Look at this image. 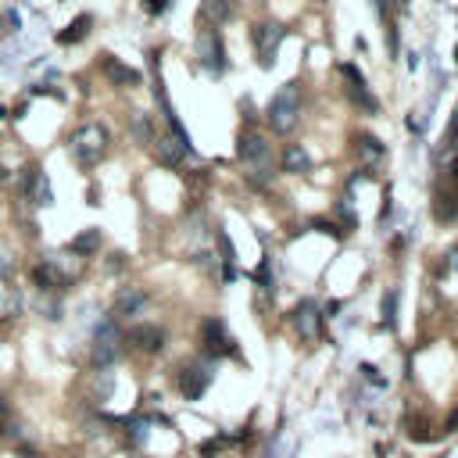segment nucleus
Wrapping results in <instances>:
<instances>
[{"instance_id":"28","label":"nucleus","mask_w":458,"mask_h":458,"mask_svg":"<svg viewBox=\"0 0 458 458\" xmlns=\"http://www.w3.org/2000/svg\"><path fill=\"white\" fill-rule=\"evenodd\" d=\"M455 147H458V111H455V118H451L444 140H441V150H455Z\"/></svg>"},{"instance_id":"6","label":"nucleus","mask_w":458,"mask_h":458,"mask_svg":"<svg viewBox=\"0 0 458 458\" xmlns=\"http://www.w3.org/2000/svg\"><path fill=\"white\" fill-rule=\"evenodd\" d=\"M211 380H215V365L211 362H190L179 369V390L187 401H201V394L211 387Z\"/></svg>"},{"instance_id":"23","label":"nucleus","mask_w":458,"mask_h":458,"mask_svg":"<svg viewBox=\"0 0 458 458\" xmlns=\"http://www.w3.org/2000/svg\"><path fill=\"white\" fill-rule=\"evenodd\" d=\"M255 283H258L265 294L276 290V283H272V262H269V258H262V262H258V269H255Z\"/></svg>"},{"instance_id":"29","label":"nucleus","mask_w":458,"mask_h":458,"mask_svg":"<svg viewBox=\"0 0 458 458\" xmlns=\"http://www.w3.org/2000/svg\"><path fill=\"white\" fill-rule=\"evenodd\" d=\"M172 8V0H143V11L147 15H165Z\"/></svg>"},{"instance_id":"22","label":"nucleus","mask_w":458,"mask_h":458,"mask_svg":"<svg viewBox=\"0 0 458 458\" xmlns=\"http://www.w3.org/2000/svg\"><path fill=\"white\" fill-rule=\"evenodd\" d=\"M133 136L140 140V143H155V129H150V118L147 115H133Z\"/></svg>"},{"instance_id":"8","label":"nucleus","mask_w":458,"mask_h":458,"mask_svg":"<svg viewBox=\"0 0 458 458\" xmlns=\"http://www.w3.org/2000/svg\"><path fill=\"white\" fill-rule=\"evenodd\" d=\"M118 326H115V319H104L101 326H97V333H94V365L97 369H108V365L118 358Z\"/></svg>"},{"instance_id":"3","label":"nucleus","mask_w":458,"mask_h":458,"mask_svg":"<svg viewBox=\"0 0 458 458\" xmlns=\"http://www.w3.org/2000/svg\"><path fill=\"white\" fill-rule=\"evenodd\" d=\"M265 115H269V122H272V129H276V133H290L297 126V115H301V86L287 83L280 94L272 97Z\"/></svg>"},{"instance_id":"30","label":"nucleus","mask_w":458,"mask_h":458,"mask_svg":"<svg viewBox=\"0 0 458 458\" xmlns=\"http://www.w3.org/2000/svg\"><path fill=\"white\" fill-rule=\"evenodd\" d=\"M376 373H380V369H373V365H362V376H365V380H373L376 387H383V376H376Z\"/></svg>"},{"instance_id":"16","label":"nucleus","mask_w":458,"mask_h":458,"mask_svg":"<svg viewBox=\"0 0 458 458\" xmlns=\"http://www.w3.org/2000/svg\"><path fill=\"white\" fill-rule=\"evenodd\" d=\"M69 251L79 255V258H90L94 251H101V229H83L79 236H72Z\"/></svg>"},{"instance_id":"9","label":"nucleus","mask_w":458,"mask_h":458,"mask_svg":"<svg viewBox=\"0 0 458 458\" xmlns=\"http://www.w3.org/2000/svg\"><path fill=\"white\" fill-rule=\"evenodd\" d=\"M201 333H204V351H208V358H222V355L233 351V337L226 333V326H222L219 319H204Z\"/></svg>"},{"instance_id":"27","label":"nucleus","mask_w":458,"mask_h":458,"mask_svg":"<svg viewBox=\"0 0 458 458\" xmlns=\"http://www.w3.org/2000/svg\"><path fill=\"white\" fill-rule=\"evenodd\" d=\"M362 155L365 158H383V143L376 136H362Z\"/></svg>"},{"instance_id":"31","label":"nucleus","mask_w":458,"mask_h":458,"mask_svg":"<svg viewBox=\"0 0 458 458\" xmlns=\"http://www.w3.org/2000/svg\"><path fill=\"white\" fill-rule=\"evenodd\" d=\"M451 176H455V183H458V155L451 158Z\"/></svg>"},{"instance_id":"4","label":"nucleus","mask_w":458,"mask_h":458,"mask_svg":"<svg viewBox=\"0 0 458 458\" xmlns=\"http://www.w3.org/2000/svg\"><path fill=\"white\" fill-rule=\"evenodd\" d=\"M197 61H201V69L215 79L226 72V47H222L219 29H201L197 33Z\"/></svg>"},{"instance_id":"15","label":"nucleus","mask_w":458,"mask_h":458,"mask_svg":"<svg viewBox=\"0 0 458 458\" xmlns=\"http://www.w3.org/2000/svg\"><path fill=\"white\" fill-rule=\"evenodd\" d=\"M33 276H36V287H40V290H65V287H69V276L57 269V262H43V265H36Z\"/></svg>"},{"instance_id":"18","label":"nucleus","mask_w":458,"mask_h":458,"mask_svg":"<svg viewBox=\"0 0 458 458\" xmlns=\"http://www.w3.org/2000/svg\"><path fill=\"white\" fill-rule=\"evenodd\" d=\"M219 255H222V280L226 283H236V251L226 233H219Z\"/></svg>"},{"instance_id":"35","label":"nucleus","mask_w":458,"mask_h":458,"mask_svg":"<svg viewBox=\"0 0 458 458\" xmlns=\"http://www.w3.org/2000/svg\"><path fill=\"white\" fill-rule=\"evenodd\" d=\"M455 65H458V47H455Z\"/></svg>"},{"instance_id":"20","label":"nucleus","mask_w":458,"mask_h":458,"mask_svg":"<svg viewBox=\"0 0 458 458\" xmlns=\"http://www.w3.org/2000/svg\"><path fill=\"white\" fill-rule=\"evenodd\" d=\"M90 25H94V18H90V15H79V18L65 29V33H57V43H79V40H86Z\"/></svg>"},{"instance_id":"10","label":"nucleus","mask_w":458,"mask_h":458,"mask_svg":"<svg viewBox=\"0 0 458 458\" xmlns=\"http://www.w3.org/2000/svg\"><path fill=\"white\" fill-rule=\"evenodd\" d=\"M294 326H297V333H301V341H315L319 329H322L319 304H315V301H301L297 312H294Z\"/></svg>"},{"instance_id":"5","label":"nucleus","mask_w":458,"mask_h":458,"mask_svg":"<svg viewBox=\"0 0 458 458\" xmlns=\"http://www.w3.org/2000/svg\"><path fill=\"white\" fill-rule=\"evenodd\" d=\"M283 36H287V33H283L276 22H258V25L251 29V43H255V54H258V65H262V69L276 65V50H280Z\"/></svg>"},{"instance_id":"14","label":"nucleus","mask_w":458,"mask_h":458,"mask_svg":"<svg viewBox=\"0 0 458 458\" xmlns=\"http://www.w3.org/2000/svg\"><path fill=\"white\" fill-rule=\"evenodd\" d=\"M101 69H104V76H108L115 86H140V72L129 69V65H122L115 54H104V57H101Z\"/></svg>"},{"instance_id":"24","label":"nucleus","mask_w":458,"mask_h":458,"mask_svg":"<svg viewBox=\"0 0 458 458\" xmlns=\"http://www.w3.org/2000/svg\"><path fill=\"white\" fill-rule=\"evenodd\" d=\"M129 426V437H133V444H147V437H150V422L147 419H122Z\"/></svg>"},{"instance_id":"17","label":"nucleus","mask_w":458,"mask_h":458,"mask_svg":"<svg viewBox=\"0 0 458 458\" xmlns=\"http://www.w3.org/2000/svg\"><path fill=\"white\" fill-rule=\"evenodd\" d=\"M155 147H158V162L162 165H179L183 155H190V150L183 147L176 136H162V140H155Z\"/></svg>"},{"instance_id":"1","label":"nucleus","mask_w":458,"mask_h":458,"mask_svg":"<svg viewBox=\"0 0 458 458\" xmlns=\"http://www.w3.org/2000/svg\"><path fill=\"white\" fill-rule=\"evenodd\" d=\"M236 155L243 162V169H248L251 183H258V187H265V183L272 179V147L262 133L255 129H243L240 133V143H236Z\"/></svg>"},{"instance_id":"13","label":"nucleus","mask_w":458,"mask_h":458,"mask_svg":"<svg viewBox=\"0 0 458 458\" xmlns=\"http://www.w3.org/2000/svg\"><path fill=\"white\" fill-rule=\"evenodd\" d=\"M129 344H133L136 351L155 355V351H162V348H165V333H162L158 326L143 322V326H133V329H129Z\"/></svg>"},{"instance_id":"25","label":"nucleus","mask_w":458,"mask_h":458,"mask_svg":"<svg viewBox=\"0 0 458 458\" xmlns=\"http://www.w3.org/2000/svg\"><path fill=\"white\" fill-rule=\"evenodd\" d=\"M383 322L387 326L398 322V290H387V297H383Z\"/></svg>"},{"instance_id":"21","label":"nucleus","mask_w":458,"mask_h":458,"mask_svg":"<svg viewBox=\"0 0 458 458\" xmlns=\"http://www.w3.org/2000/svg\"><path fill=\"white\" fill-rule=\"evenodd\" d=\"M29 197H33V204H40V208H50V204H54L50 179H47L43 172H36V179H33V190H29Z\"/></svg>"},{"instance_id":"7","label":"nucleus","mask_w":458,"mask_h":458,"mask_svg":"<svg viewBox=\"0 0 458 458\" xmlns=\"http://www.w3.org/2000/svg\"><path fill=\"white\" fill-rule=\"evenodd\" d=\"M341 76H344V90H348V101L358 108V111H365V115H376L380 111V101L373 97V90L369 86H365V76L358 72V65H351V61H348V65H341Z\"/></svg>"},{"instance_id":"32","label":"nucleus","mask_w":458,"mask_h":458,"mask_svg":"<svg viewBox=\"0 0 458 458\" xmlns=\"http://www.w3.org/2000/svg\"><path fill=\"white\" fill-rule=\"evenodd\" d=\"M8 412V405H4V394H0V415H4Z\"/></svg>"},{"instance_id":"2","label":"nucleus","mask_w":458,"mask_h":458,"mask_svg":"<svg viewBox=\"0 0 458 458\" xmlns=\"http://www.w3.org/2000/svg\"><path fill=\"white\" fill-rule=\"evenodd\" d=\"M69 155L79 169H94L104 155H108V129L97 122H86L69 136Z\"/></svg>"},{"instance_id":"19","label":"nucleus","mask_w":458,"mask_h":458,"mask_svg":"<svg viewBox=\"0 0 458 458\" xmlns=\"http://www.w3.org/2000/svg\"><path fill=\"white\" fill-rule=\"evenodd\" d=\"M283 169H287V172H308V169H312L308 150H304L301 143H290L287 155H283Z\"/></svg>"},{"instance_id":"33","label":"nucleus","mask_w":458,"mask_h":458,"mask_svg":"<svg viewBox=\"0 0 458 458\" xmlns=\"http://www.w3.org/2000/svg\"><path fill=\"white\" fill-rule=\"evenodd\" d=\"M25 458H40V455H33V451H25Z\"/></svg>"},{"instance_id":"11","label":"nucleus","mask_w":458,"mask_h":458,"mask_svg":"<svg viewBox=\"0 0 458 458\" xmlns=\"http://www.w3.org/2000/svg\"><path fill=\"white\" fill-rule=\"evenodd\" d=\"M143 308H147V294L136 290V287H122V290L115 294L111 315H115V319H133V315H140Z\"/></svg>"},{"instance_id":"26","label":"nucleus","mask_w":458,"mask_h":458,"mask_svg":"<svg viewBox=\"0 0 458 458\" xmlns=\"http://www.w3.org/2000/svg\"><path fill=\"white\" fill-rule=\"evenodd\" d=\"M11 269H15V255H11L8 243H0V280H8Z\"/></svg>"},{"instance_id":"34","label":"nucleus","mask_w":458,"mask_h":458,"mask_svg":"<svg viewBox=\"0 0 458 458\" xmlns=\"http://www.w3.org/2000/svg\"><path fill=\"white\" fill-rule=\"evenodd\" d=\"M451 258H455V269H458V251H455V255H451Z\"/></svg>"},{"instance_id":"12","label":"nucleus","mask_w":458,"mask_h":458,"mask_svg":"<svg viewBox=\"0 0 458 458\" xmlns=\"http://www.w3.org/2000/svg\"><path fill=\"white\" fill-rule=\"evenodd\" d=\"M233 0H201V8H197V25L201 29H219L222 22H229L233 15Z\"/></svg>"}]
</instances>
